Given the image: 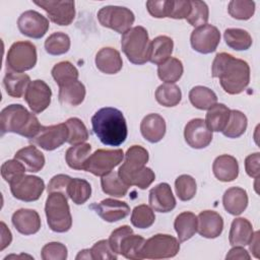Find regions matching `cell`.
<instances>
[{
    "label": "cell",
    "instance_id": "6da1fadb",
    "mask_svg": "<svg viewBox=\"0 0 260 260\" xmlns=\"http://www.w3.org/2000/svg\"><path fill=\"white\" fill-rule=\"evenodd\" d=\"M211 75L218 78L222 89L229 94H239L250 82V67L242 59L228 53H218L211 66Z\"/></svg>",
    "mask_w": 260,
    "mask_h": 260
},
{
    "label": "cell",
    "instance_id": "7a4b0ae2",
    "mask_svg": "<svg viewBox=\"0 0 260 260\" xmlns=\"http://www.w3.org/2000/svg\"><path fill=\"white\" fill-rule=\"evenodd\" d=\"M92 131L100 141L108 146H119L125 142L128 129L123 113L112 107L100 109L91 117Z\"/></svg>",
    "mask_w": 260,
    "mask_h": 260
},
{
    "label": "cell",
    "instance_id": "3957f363",
    "mask_svg": "<svg viewBox=\"0 0 260 260\" xmlns=\"http://www.w3.org/2000/svg\"><path fill=\"white\" fill-rule=\"evenodd\" d=\"M42 125L32 113H29L20 104L5 107L0 113L1 134L16 133L29 140L40 131Z\"/></svg>",
    "mask_w": 260,
    "mask_h": 260
},
{
    "label": "cell",
    "instance_id": "277c9868",
    "mask_svg": "<svg viewBox=\"0 0 260 260\" xmlns=\"http://www.w3.org/2000/svg\"><path fill=\"white\" fill-rule=\"evenodd\" d=\"M149 45L148 32L141 25L131 27L122 35V51L133 64L142 65L148 61Z\"/></svg>",
    "mask_w": 260,
    "mask_h": 260
},
{
    "label": "cell",
    "instance_id": "5b68a950",
    "mask_svg": "<svg viewBox=\"0 0 260 260\" xmlns=\"http://www.w3.org/2000/svg\"><path fill=\"white\" fill-rule=\"evenodd\" d=\"M45 213L49 228L56 233H65L71 229L72 216L66 195L61 192L49 193Z\"/></svg>",
    "mask_w": 260,
    "mask_h": 260
},
{
    "label": "cell",
    "instance_id": "8992f818",
    "mask_svg": "<svg viewBox=\"0 0 260 260\" xmlns=\"http://www.w3.org/2000/svg\"><path fill=\"white\" fill-rule=\"evenodd\" d=\"M37 48L27 41L15 42L6 55V68L10 72H24L37 64Z\"/></svg>",
    "mask_w": 260,
    "mask_h": 260
},
{
    "label": "cell",
    "instance_id": "52a82bcc",
    "mask_svg": "<svg viewBox=\"0 0 260 260\" xmlns=\"http://www.w3.org/2000/svg\"><path fill=\"white\" fill-rule=\"evenodd\" d=\"M180 251V242L173 236L156 234L147 239L141 248L142 259H166L175 257Z\"/></svg>",
    "mask_w": 260,
    "mask_h": 260
},
{
    "label": "cell",
    "instance_id": "ba28073f",
    "mask_svg": "<svg viewBox=\"0 0 260 260\" xmlns=\"http://www.w3.org/2000/svg\"><path fill=\"white\" fill-rule=\"evenodd\" d=\"M124 152L122 149H98L90 154L83 170L98 177H104L112 172V170L122 162Z\"/></svg>",
    "mask_w": 260,
    "mask_h": 260
},
{
    "label": "cell",
    "instance_id": "9c48e42d",
    "mask_svg": "<svg viewBox=\"0 0 260 260\" xmlns=\"http://www.w3.org/2000/svg\"><path fill=\"white\" fill-rule=\"evenodd\" d=\"M98 19L103 26L123 35L131 28L135 16L134 13L126 7L109 5L99 10Z\"/></svg>",
    "mask_w": 260,
    "mask_h": 260
},
{
    "label": "cell",
    "instance_id": "30bf717a",
    "mask_svg": "<svg viewBox=\"0 0 260 260\" xmlns=\"http://www.w3.org/2000/svg\"><path fill=\"white\" fill-rule=\"evenodd\" d=\"M34 3L43 8L50 20L58 25H69L75 17L74 1L35 0Z\"/></svg>",
    "mask_w": 260,
    "mask_h": 260
},
{
    "label": "cell",
    "instance_id": "8fae6325",
    "mask_svg": "<svg viewBox=\"0 0 260 260\" xmlns=\"http://www.w3.org/2000/svg\"><path fill=\"white\" fill-rule=\"evenodd\" d=\"M44 190L45 183L43 179L38 176L24 175L16 182L10 184V191L13 197L24 202L38 200Z\"/></svg>",
    "mask_w": 260,
    "mask_h": 260
},
{
    "label": "cell",
    "instance_id": "7c38bea8",
    "mask_svg": "<svg viewBox=\"0 0 260 260\" xmlns=\"http://www.w3.org/2000/svg\"><path fill=\"white\" fill-rule=\"evenodd\" d=\"M68 128L65 123L42 126L39 133L30 141L45 150H54L67 142Z\"/></svg>",
    "mask_w": 260,
    "mask_h": 260
},
{
    "label": "cell",
    "instance_id": "4fadbf2b",
    "mask_svg": "<svg viewBox=\"0 0 260 260\" xmlns=\"http://www.w3.org/2000/svg\"><path fill=\"white\" fill-rule=\"evenodd\" d=\"M190 42L196 52L210 54L216 50L220 42V32L216 26L206 23L192 31Z\"/></svg>",
    "mask_w": 260,
    "mask_h": 260
},
{
    "label": "cell",
    "instance_id": "5bb4252c",
    "mask_svg": "<svg viewBox=\"0 0 260 260\" xmlns=\"http://www.w3.org/2000/svg\"><path fill=\"white\" fill-rule=\"evenodd\" d=\"M51 96L50 86L44 80L36 79L29 82L24 93V101L32 113L40 114L49 107Z\"/></svg>",
    "mask_w": 260,
    "mask_h": 260
},
{
    "label": "cell",
    "instance_id": "9a60e30c",
    "mask_svg": "<svg viewBox=\"0 0 260 260\" xmlns=\"http://www.w3.org/2000/svg\"><path fill=\"white\" fill-rule=\"evenodd\" d=\"M19 31L31 39L43 38L49 29V20L36 10H27L20 14L17 19Z\"/></svg>",
    "mask_w": 260,
    "mask_h": 260
},
{
    "label": "cell",
    "instance_id": "2e32d148",
    "mask_svg": "<svg viewBox=\"0 0 260 260\" xmlns=\"http://www.w3.org/2000/svg\"><path fill=\"white\" fill-rule=\"evenodd\" d=\"M184 137L189 146L195 149L207 147L212 141V131L200 118L190 120L184 129Z\"/></svg>",
    "mask_w": 260,
    "mask_h": 260
},
{
    "label": "cell",
    "instance_id": "e0dca14e",
    "mask_svg": "<svg viewBox=\"0 0 260 260\" xmlns=\"http://www.w3.org/2000/svg\"><path fill=\"white\" fill-rule=\"evenodd\" d=\"M90 208L105 221L115 222L125 218L130 213L129 205L120 200L107 198L100 203H93Z\"/></svg>",
    "mask_w": 260,
    "mask_h": 260
},
{
    "label": "cell",
    "instance_id": "ac0fdd59",
    "mask_svg": "<svg viewBox=\"0 0 260 260\" xmlns=\"http://www.w3.org/2000/svg\"><path fill=\"white\" fill-rule=\"evenodd\" d=\"M148 202L157 212H170L176 207V199L168 183H159L149 191Z\"/></svg>",
    "mask_w": 260,
    "mask_h": 260
},
{
    "label": "cell",
    "instance_id": "d6986e66",
    "mask_svg": "<svg viewBox=\"0 0 260 260\" xmlns=\"http://www.w3.org/2000/svg\"><path fill=\"white\" fill-rule=\"evenodd\" d=\"M223 219L219 213L213 210L201 211L197 216V232L201 237L214 239L221 235Z\"/></svg>",
    "mask_w": 260,
    "mask_h": 260
},
{
    "label": "cell",
    "instance_id": "ffe728a7",
    "mask_svg": "<svg viewBox=\"0 0 260 260\" xmlns=\"http://www.w3.org/2000/svg\"><path fill=\"white\" fill-rule=\"evenodd\" d=\"M16 231L24 236L37 234L41 229V218L34 209L20 208L12 214L11 218Z\"/></svg>",
    "mask_w": 260,
    "mask_h": 260
},
{
    "label": "cell",
    "instance_id": "44dd1931",
    "mask_svg": "<svg viewBox=\"0 0 260 260\" xmlns=\"http://www.w3.org/2000/svg\"><path fill=\"white\" fill-rule=\"evenodd\" d=\"M148 151L140 145H132L124 154V162L118 170V175L123 178L145 167L148 161Z\"/></svg>",
    "mask_w": 260,
    "mask_h": 260
},
{
    "label": "cell",
    "instance_id": "7402d4cb",
    "mask_svg": "<svg viewBox=\"0 0 260 260\" xmlns=\"http://www.w3.org/2000/svg\"><path fill=\"white\" fill-rule=\"evenodd\" d=\"M166 121L155 113L146 115L140 123V131L143 138L151 143L160 141L166 134Z\"/></svg>",
    "mask_w": 260,
    "mask_h": 260
},
{
    "label": "cell",
    "instance_id": "603a6c76",
    "mask_svg": "<svg viewBox=\"0 0 260 260\" xmlns=\"http://www.w3.org/2000/svg\"><path fill=\"white\" fill-rule=\"evenodd\" d=\"M94 62L96 68L105 74H116L123 66L119 51L111 47L101 49L95 55Z\"/></svg>",
    "mask_w": 260,
    "mask_h": 260
},
{
    "label": "cell",
    "instance_id": "cb8c5ba5",
    "mask_svg": "<svg viewBox=\"0 0 260 260\" xmlns=\"http://www.w3.org/2000/svg\"><path fill=\"white\" fill-rule=\"evenodd\" d=\"M215 178L221 182H232L239 175V164L236 157L230 154L217 156L212 165Z\"/></svg>",
    "mask_w": 260,
    "mask_h": 260
},
{
    "label": "cell",
    "instance_id": "d4e9b609",
    "mask_svg": "<svg viewBox=\"0 0 260 260\" xmlns=\"http://www.w3.org/2000/svg\"><path fill=\"white\" fill-rule=\"evenodd\" d=\"M173 49L174 42L170 37L158 36L150 42L148 61L158 66L171 58Z\"/></svg>",
    "mask_w": 260,
    "mask_h": 260
},
{
    "label": "cell",
    "instance_id": "484cf974",
    "mask_svg": "<svg viewBox=\"0 0 260 260\" xmlns=\"http://www.w3.org/2000/svg\"><path fill=\"white\" fill-rule=\"evenodd\" d=\"M222 204L229 213L240 215L248 206V194L243 188L231 187L222 196Z\"/></svg>",
    "mask_w": 260,
    "mask_h": 260
},
{
    "label": "cell",
    "instance_id": "4316f807",
    "mask_svg": "<svg viewBox=\"0 0 260 260\" xmlns=\"http://www.w3.org/2000/svg\"><path fill=\"white\" fill-rule=\"evenodd\" d=\"M253 226L251 222L244 217L235 218L232 222L229 241L232 246H246L249 245L253 238Z\"/></svg>",
    "mask_w": 260,
    "mask_h": 260
},
{
    "label": "cell",
    "instance_id": "83f0119b",
    "mask_svg": "<svg viewBox=\"0 0 260 260\" xmlns=\"http://www.w3.org/2000/svg\"><path fill=\"white\" fill-rule=\"evenodd\" d=\"M14 158L23 164L27 172H40L45 166V156L41 150L34 145L25 146L16 151Z\"/></svg>",
    "mask_w": 260,
    "mask_h": 260
},
{
    "label": "cell",
    "instance_id": "f1b7e54d",
    "mask_svg": "<svg viewBox=\"0 0 260 260\" xmlns=\"http://www.w3.org/2000/svg\"><path fill=\"white\" fill-rule=\"evenodd\" d=\"M30 82V78L25 73L7 71L3 78V85L6 93L12 98L19 99L24 93Z\"/></svg>",
    "mask_w": 260,
    "mask_h": 260
},
{
    "label": "cell",
    "instance_id": "f546056e",
    "mask_svg": "<svg viewBox=\"0 0 260 260\" xmlns=\"http://www.w3.org/2000/svg\"><path fill=\"white\" fill-rule=\"evenodd\" d=\"M174 228L178 235L179 242H185L197 233V216L193 212L184 211L177 215Z\"/></svg>",
    "mask_w": 260,
    "mask_h": 260
},
{
    "label": "cell",
    "instance_id": "4dcf8cb0",
    "mask_svg": "<svg viewBox=\"0 0 260 260\" xmlns=\"http://www.w3.org/2000/svg\"><path fill=\"white\" fill-rule=\"evenodd\" d=\"M59 101L63 105L78 106L85 98V86L79 81L75 80L59 87Z\"/></svg>",
    "mask_w": 260,
    "mask_h": 260
},
{
    "label": "cell",
    "instance_id": "1f68e13d",
    "mask_svg": "<svg viewBox=\"0 0 260 260\" xmlns=\"http://www.w3.org/2000/svg\"><path fill=\"white\" fill-rule=\"evenodd\" d=\"M231 110L223 104L213 105L206 113L205 123L212 132H222L230 119Z\"/></svg>",
    "mask_w": 260,
    "mask_h": 260
},
{
    "label": "cell",
    "instance_id": "d6a6232c",
    "mask_svg": "<svg viewBox=\"0 0 260 260\" xmlns=\"http://www.w3.org/2000/svg\"><path fill=\"white\" fill-rule=\"evenodd\" d=\"M190 103L199 110H209L217 103V96L213 90L206 86H194L189 92Z\"/></svg>",
    "mask_w": 260,
    "mask_h": 260
},
{
    "label": "cell",
    "instance_id": "836d02e7",
    "mask_svg": "<svg viewBox=\"0 0 260 260\" xmlns=\"http://www.w3.org/2000/svg\"><path fill=\"white\" fill-rule=\"evenodd\" d=\"M145 242V239L139 235L129 234L125 236L119 245L118 254L123 255L127 259L141 260V248Z\"/></svg>",
    "mask_w": 260,
    "mask_h": 260
},
{
    "label": "cell",
    "instance_id": "e575fe53",
    "mask_svg": "<svg viewBox=\"0 0 260 260\" xmlns=\"http://www.w3.org/2000/svg\"><path fill=\"white\" fill-rule=\"evenodd\" d=\"M90 151L91 145L89 143H80L69 147L65 153L67 165L73 170H83L84 164L90 155Z\"/></svg>",
    "mask_w": 260,
    "mask_h": 260
},
{
    "label": "cell",
    "instance_id": "d590c367",
    "mask_svg": "<svg viewBox=\"0 0 260 260\" xmlns=\"http://www.w3.org/2000/svg\"><path fill=\"white\" fill-rule=\"evenodd\" d=\"M225 44L233 50L245 51L252 46L250 34L242 28H226L223 32Z\"/></svg>",
    "mask_w": 260,
    "mask_h": 260
},
{
    "label": "cell",
    "instance_id": "8d00e7d4",
    "mask_svg": "<svg viewBox=\"0 0 260 260\" xmlns=\"http://www.w3.org/2000/svg\"><path fill=\"white\" fill-rule=\"evenodd\" d=\"M91 195V186L84 180L79 178H73L70 180L67 187V196L73 201V203L80 205L85 203Z\"/></svg>",
    "mask_w": 260,
    "mask_h": 260
},
{
    "label": "cell",
    "instance_id": "74e56055",
    "mask_svg": "<svg viewBox=\"0 0 260 260\" xmlns=\"http://www.w3.org/2000/svg\"><path fill=\"white\" fill-rule=\"evenodd\" d=\"M181 89L174 83L160 84L155 90V100L164 107H175L181 102Z\"/></svg>",
    "mask_w": 260,
    "mask_h": 260
},
{
    "label": "cell",
    "instance_id": "f35d334b",
    "mask_svg": "<svg viewBox=\"0 0 260 260\" xmlns=\"http://www.w3.org/2000/svg\"><path fill=\"white\" fill-rule=\"evenodd\" d=\"M183 71L184 68L182 62L179 59L173 57L157 67V75L159 79L166 83L177 82L181 78Z\"/></svg>",
    "mask_w": 260,
    "mask_h": 260
},
{
    "label": "cell",
    "instance_id": "ab89813d",
    "mask_svg": "<svg viewBox=\"0 0 260 260\" xmlns=\"http://www.w3.org/2000/svg\"><path fill=\"white\" fill-rule=\"evenodd\" d=\"M51 73L59 87L69 82L78 80V76H79L77 68L69 61H62L57 63L53 67Z\"/></svg>",
    "mask_w": 260,
    "mask_h": 260
},
{
    "label": "cell",
    "instance_id": "60d3db41",
    "mask_svg": "<svg viewBox=\"0 0 260 260\" xmlns=\"http://www.w3.org/2000/svg\"><path fill=\"white\" fill-rule=\"evenodd\" d=\"M101 185L103 192L113 197H124L129 189V187L119 177L118 172H111L102 177Z\"/></svg>",
    "mask_w": 260,
    "mask_h": 260
},
{
    "label": "cell",
    "instance_id": "b9f144b4",
    "mask_svg": "<svg viewBox=\"0 0 260 260\" xmlns=\"http://www.w3.org/2000/svg\"><path fill=\"white\" fill-rule=\"evenodd\" d=\"M248 126V120L244 113L238 110H231L230 119L222 131V134L228 138H238L242 136Z\"/></svg>",
    "mask_w": 260,
    "mask_h": 260
},
{
    "label": "cell",
    "instance_id": "7bdbcfd3",
    "mask_svg": "<svg viewBox=\"0 0 260 260\" xmlns=\"http://www.w3.org/2000/svg\"><path fill=\"white\" fill-rule=\"evenodd\" d=\"M70 49V38L67 34L57 31L50 35L45 41V50L48 54L59 56L67 53Z\"/></svg>",
    "mask_w": 260,
    "mask_h": 260
},
{
    "label": "cell",
    "instance_id": "ee69618b",
    "mask_svg": "<svg viewBox=\"0 0 260 260\" xmlns=\"http://www.w3.org/2000/svg\"><path fill=\"white\" fill-rule=\"evenodd\" d=\"M121 180L128 187L136 186L139 189L144 190L148 188L152 184V182L155 180V175L150 168L143 167L142 169L121 178Z\"/></svg>",
    "mask_w": 260,
    "mask_h": 260
},
{
    "label": "cell",
    "instance_id": "f6af8a7d",
    "mask_svg": "<svg viewBox=\"0 0 260 260\" xmlns=\"http://www.w3.org/2000/svg\"><path fill=\"white\" fill-rule=\"evenodd\" d=\"M68 128V139L67 142L70 145H77L84 143L88 139V131L83 122L78 118H69L65 122Z\"/></svg>",
    "mask_w": 260,
    "mask_h": 260
},
{
    "label": "cell",
    "instance_id": "bcb514c9",
    "mask_svg": "<svg viewBox=\"0 0 260 260\" xmlns=\"http://www.w3.org/2000/svg\"><path fill=\"white\" fill-rule=\"evenodd\" d=\"M131 223L137 229H147L151 226L155 220V215L153 209L146 205L140 204L132 210L131 213Z\"/></svg>",
    "mask_w": 260,
    "mask_h": 260
},
{
    "label": "cell",
    "instance_id": "7dc6e473",
    "mask_svg": "<svg viewBox=\"0 0 260 260\" xmlns=\"http://www.w3.org/2000/svg\"><path fill=\"white\" fill-rule=\"evenodd\" d=\"M175 189L180 200H191L196 194V181L190 175H181L175 181Z\"/></svg>",
    "mask_w": 260,
    "mask_h": 260
},
{
    "label": "cell",
    "instance_id": "c3c4849f",
    "mask_svg": "<svg viewBox=\"0 0 260 260\" xmlns=\"http://www.w3.org/2000/svg\"><path fill=\"white\" fill-rule=\"evenodd\" d=\"M228 11L230 15L236 19L248 20L253 16L255 12V2L244 0H232L229 3Z\"/></svg>",
    "mask_w": 260,
    "mask_h": 260
},
{
    "label": "cell",
    "instance_id": "681fc988",
    "mask_svg": "<svg viewBox=\"0 0 260 260\" xmlns=\"http://www.w3.org/2000/svg\"><path fill=\"white\" fill-rule=\"evenodd\" d=\"M209 10L205 2L199 0L191 1V11L186 20L194 27L206 24L208 21Z\"/></svg>",
    "mask_w": 260,
    "mask_h": 260
},
{
    "label": "cell",
    "instance_id": "f907efd6",
    "mask_svg": "<svg viewBox=\"0 0 260 260\" xmlns=\"http://www.w3.org/2000/svg\"><path fill=\"white\" fill-rule=\"evenodd\" d=\"M26 172L25 167L22 162L14 159H8L1 166V176L5 182L12 184L24 176Z\"/></svg>",
    "mask_w": 260,
    "mask_h": 260
},
{
    "label": "cell",
    "instance_id": "816d5d0a",
    "mask_svg": "<svg viewBox=\"0 0 260 260\" xmlns=\"http://www.w3.org/2000/svg\"><path fill=\"white\" fill-rule=\"evenodd\" d=\"M43 260H65L67 258V248L59 242L46 244L41 251Z\"/></svg>",
    "mask_w": 260,
    "mask_h": 260
},
{
    "label": "cell",
    "instance_id": "f5cc1de1",
    "mask_svg": "<svg viewBox=\"0 0 260 260\" xmlns=\"http://www.w3.org/2000/svg\"><path fill=\"white\" fill-rule=\"evenodd\" d=\"M191 11V1L188 0H169L168 17L174 19L187 18Z\"/></svg>",
    "mask_w": 260,
    "mask_h": 260
},
{
    "label": "cell",
    "instance_id": "db71d44e",
    "mask_svg": "<svg viewBox=\"0 0 260 260\" xmlns=\"http://www.w3.org/2000/svg\"><path fill=\"white\" fill-rule=\"evenodd\" d=\"M92 259L95 260H116L117 254L112 250L108 240H101L96 242L90 249Z\"/></svg>",
    "mask_w": 260,
    "mask_h": 260
},
{
    "label": "cell",
    "instance_id": "11a10c76",
    "mask_svg": "<svg viewBox=\"0 0 260 260\" xmlns=\"http://www.w3.org/2000/svg\"><path fill=\"white\" fill-rule=\"evenodd\" d=\"M71 179L72 178H70L69 176L64 175V174H59V175L54 176L48 184V188H47L48 193L61 192L65 195H67V187H68Z\"/></svg>",
    "mask_w": 260,
    "mask_h": 260
},
{
    "label": "cell",
    "instance_id": "9f6ffc18",
    "mask_svg": "<svg viewBox=\"0 0 260 260\" xmlns=\"http://www.w3.org/2000/svg\"><path fill=\"white\" fill-rule=\"evenodd\" d=\"M146 8L148 13L155 18L168 17L169 0H149L146 2Z\"/></svg>",
    "mask_w": 260,
    "mask_h": 260
},
{
    "label": "cell",
    "instance_id": "6f0895ef",
    "mask_svg": "<svg viewBox=\"0 0 260 260\" xmlns=\"http://www.w3.org/2000/svg\"><path fill=\"white\" fill-rule=\"evenodd\" d=\"M133 233V230L129 226V225H122L116 230H114L109 238V244L112 248V250L118 255V249H119V245L121 243V240L129 235V234H132Z\"/></svg>",
    "mask_w": 260,
    "mask_h": 260
},
{
    "label": "cell",
    "instance_id": "680465c9",
    "mask_svg": "<svg viewBox=\"0 0 260 260\" xmlns=\"http://www.w3.org/2000/svg\"><path fill=\"white\" fill-rule=\"evenodd\" d=\"M259 159H260V153L255 152L252 154H249L245 159V170L248 176L254 179L259 178Z\"/></svg>",
    "mask_w": 260,
    "mask_h": 260
},
{
    "label": "cell",
    "instance_id": "91938a15",
    "mask_svg": "<svg viewBox=\"0 0 260 260\" xmlns=\"http://www.w3.org/2000/svg\"><path fill=\"white\" fill-rule=\"evenodd\" d=\"M225 259H241V260H250L251 256L248 251L243 248V246H234L225 256Z\"/></svg>",
    "mask_w": 260,
    "mask_h": 260
},
{
    "label": "cell",
    "instance_id": "94428289",
    "mask_svg": "<svg viewBox=\"0 0 260 260\" xmlns=\"http://www.w3.org/2000/svg\"><path fill=\"white\" fill-rule=\"evenodd\" d=\"M1 226V245H0V251H3L7 246L10 245L12 241V235L9 229L6 226V224L1 221L0 223Z\"/></svg>",
    "mask_w": 260,
    "mask_h": 260
},
{
    "label": "cell",
    "instance_id": "6125c7cd",
    "mask_svg": "<svg viewBox=\"0 0 260 260\" xmlns=\"http://www.w3.org/2000/svg\"><path fill=\"white\" fill-rule=\"evenodd\" d=\"M250 251L254 255V257L259 258V232L253 234V238L249 243Z\"/></svg>",
    "mask_w": 260,
    "mask_h": 260
},
{
    "label": "cell",
    "instance_id": "be15d7a7",
    "mask_svg": "<svg viewBox=\"0 0 260 260\" xmlns=\"http://www.w3.org/2000/svg\"><path fill=\"white\" fill-rule=\"evenodd\" d=\"M79 259H92V255H91L90 249L81 250V251L77 254V256H76V260H79Z\"/></svg>",
    "mask_w": 260,
    "mask_h": 260
}]
</instances>
